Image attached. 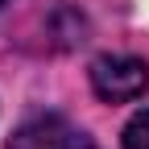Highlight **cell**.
I'll list each match as a JSON object with an SVG mask.
<instances>
[{
    "mask_svg": "<svg viewBox=\"0 0 149 149\" xmlns=\"http://www.w3.org/2000/svg\"><path fill=\"white\" fill-rule=\"evenodd\" d=\"M8 149H95V141L66 116H33L8 137Z\"/></svg>",
    "mask_w": 149,
    "mask_h": 149,
    "instance_id": "cell-2",
    "label": "cell"
},
{
    "mask_svg": "<svg viewBox=\"0 0 149 149\" xmlns=\"http://www.w3.org/2000/svg\"><path fill=\"white\" fill-rule=\"evenodd\" d=\"M0 4H8V0H0Z\"/></svg>",
    "mask_w": 149,
    "mask_h": 149,
    "instance_id": "cell-4",
    "label": "cell"
},
{
    "mask_svg": "<svg viewBox=\"0 0 149 149\" xmlns=\"http://www.w3.org/2000/svg\"><path fill=\"white\" fill-rule=\"evenodd\" d=\"M124 149H149V108L124 124Z\"/></svg>",
    "mask_w": 149,
    "mask_h": 149,
    "instance_id": "cell-3",
    "label": "cell"
},
{
    "mask_svg": "<svg viewBox=\"0 0 149 149\" xmlns=\"http://www.w3.org/2000/svg\"><path fill=\"white\" fill-rule=\"evenodd\" d=\"M91 87L108 104L141 100L145 87H149V62L133 58V54H100L91 62Z\"/></svg>",
    "mask_w": 149,
    "mask_h": 149,
    "instance_id": "cell-1",
    "label": "cell"
}]
</instances>
